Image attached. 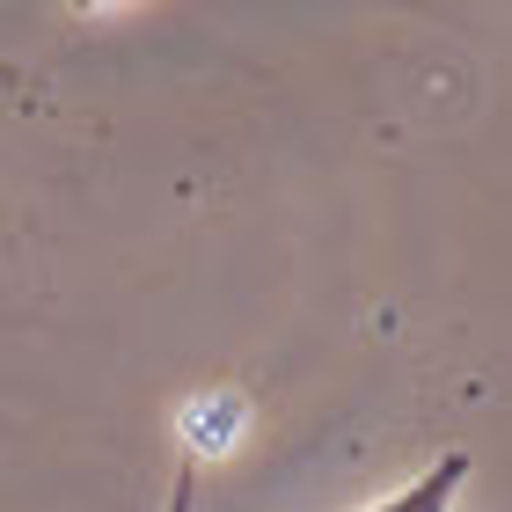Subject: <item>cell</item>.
I'll return each instance as SVG.
<instances>
[{
  "label": "cell",
  "instance_id": "obj_1",
  "mask_svg": "<svg viewBox=\"0 0 512 512\" xmlns=\"http://www.w3.org/2000/svg\"><path fill=\"white\" fill-rule=\"evenodd\" d=\"M461 476H469V461L461 454H439L425 476L410 483V491H395L388 505H374V512H447L454 505V491H461Z\"/></svg>",
  "mask_w": 512,
  "mask_h": 512
},
{
  "label": "cell",
  "instance_id": "obj_2",
  "mask_svg": "<svg viewBox=\"0 0 512 512\" xmlns=\"http://www.w3.org/2000/svg\"><path fill=\"white\" fill-rule=\"evenodd\" d=\"M191 505H198V461H183L169 483V512H191Z\"/></svg>",
  "mask_w": 512,
  "mask_h": 512
}]
</instances>
